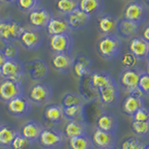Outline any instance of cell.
Listing matches in <instances>:
<instances>
[{"label":"cell","instance_id":"cell-44","mask_svg":"<svg viewBox=\"0 0 149 149\" xmlns=\"http://www.w3.org/2000/svg\"><path fill=\"white\" fill-rule=\"evenodd\" d=\"M7 59L5 57V55L3 54L2 49H0V67H2V65L4 64V63L6 62Z\"/></svg>","mask_w":149,"mask_h":149},{"label":"cell","instance_id":"cell-17","mask_svg":"<svg viewBox=\"0 0 149 149\" xmlns=\"http://www.w3.org/2000/svg\"><path fill=\"white\" fill-rule=\"evenodd\" d=\"M91 140L93 146L97 149H107L116 144V138L115 133L104 132V130H101L99 129L94 130Z\"/></svg>","mask_w":149,"mask_h":149},{"label":"cell","instance_id":"cell-4","mask_svg":"<svg viewBox=\"0 0 149 149\" xmlns=\"http://www.w3.org/2000/svg\"><path fill=\"white\" fill-rule=\"evenodd\" d=\"M8 113L14 118H22L28 116L32 112V102L24 94L14 98L6 104Z\"/></svg>","mask_w":149,"mask_h":149},{"label":"cell","instance_id":"cell-21","mask_svg":"<svg viewBox=\"0 0 149 149\" xmlns=\"http://www.w3.org/2000/svg\"><path fill=\"white\" fill-rule=\"evenodd\" d=\"M50 63H51V66L57 72L65 74L68 73L70 70H72L74 57L72 56V54L69 53L53 54Z\"/></svg>","mask_w":149,"mask_h":149},{"label":"cell","instance_id":"cell-52","mask_svg":"<svg viewBox=\"0 0 149 149\" xmlns=\"http://www.w3.org/2000/svg\"><path fill=\"white\" fill-rule=\"evenodd\" d=\"M0 127H1V124H0Z\"/></svg>","mask_w":149,"mask_h":149},{"label":"cell","instance_id":"cell-16","mask_svg":"<svg viewBox=\"0 0 149 149\" xmlns=\"http://www.w3.org/2000/svg\"><path fill=\"white\" fill-rule=\"evenodd\" d=\"M144 106V101L143 98V94L139 90L130 93V94L125 98L122 102V111L124 114L129 116H132L137 110H139L141 107Z\"/></svg>","mask_w":149,"mask_h":149},{"label":"cell","instance_id":"cell-1","mask_svg":"<svg viewBox=\"0 0 149 149\" xmlns=\"http://www.w3.org/2000/svg\"><path fill=\"white\" fill-rule=\"evenodd\" d=\"M96 49L100 57L112 61L119 56L122 49V43L118 35L102 36L97 42Z\"/></svg>","mask_w":149,"mask_h":149},{"label":"cell","instance_id":"cell-15","mask_svg":"<svg viewBox=\"0 0 149 149\" xmlns=\"http://www.w3.org/2000/svg\"><path fill=\"white\" fill-rule=\"evenodd\" d=\"M96 129L115 133L118 130V118L111 111H102L95 119Z\"/></svg>","mask_w":149,"mask_h":149},{"label":"cell","instance_id":"cell-43","mask_svg":"<svg viewBox=\"0 0 149 149\" xmlns=\"http://www.w3.org/2000/svg\"><path fill=\"white\" fill-rule=\"evenodd\" d=\"M142 37L149 44V23L143 28V30L142 32Z\"/></svg>","mask_w":149,"mask_h":149},{"label":"cell","instance_id":"cell-36","mask_svg":"<svg viewBox=\"0 0 149 149\" xmlns=\"http://www.w3.org/2000/svg\"><path fill=\"white\" fill-rule=\"evenodd\" d=\"M144 143L138 137H128L121 143L120 149H143Z\"/></svg>","mask_w":149,"mask_h":149},{"label":"cell","instance_id":"cell-6","mask_svg":"<svg viewBox=\"0 0 149 149\" xmlns=\"http://www.w3.org/2000/svg\"><path fill=\"white\" fill-rule=\"evenodd\" d=\"M52 97V88L48 83L37 82L29 91L28 98L33 104L37 105L48 104Z\"/></svg>","mask_w":149,"mask_h":149},{"label":"cell","instance_id":"cell-2","mask_svg":"<svg viewBox=\"0 0 149 149\" xmlns=\"http://www.w3.org/2000/svg\"><path fill=\"white\" fill-rule=\"evenodd\" d=\"M24 29L21 22L11 18L2 19L0 20V41L4 44L13 43L19 40Z\"/></svg>","mask_w":149,"mask_h":149},{"label":"cell","instance_id":"cell-7","mask_svg":"<svg viewBox=\"0 0 149 149\" xmlns=\"http://www.w3.org/2000/svg\"><path fill=\"white\" fill-rule=\"evenodd\" d=\"M49 49L53 54L69 53L71 54L74 48V41L71 34H62L50 36L49 41Z\"/></svg>","mask_w":149,"mask_h":149},{"label":"cell","instance_id":"cell-20","mask_svg":"<svg viewBox=\"0 0 149 149\" xmlns=\"http://www.w3.org/2000/svg\"><path fill=\"white\" fill-rule=\"evenodd\" d=\"M64 18L71 31H78L83 29L84 27L88 25V22L91 20V17L88 14L81 11L78 8H77L73 12L67 14V15H65Z\"/></svg>","mask_w":149,"mask_h":149},{"label":"cell","instance_id":"cell-38","mask_svg":"<svg viewBox=\"0 0 149 149\" xmlns=\"http://www.w3.org/2000/svg\"><path fill=\"white\" fill-rule=\"evenodd\" d=\"M3 54L5 55L7 60H16L19 55V49L16 45L13 43L5 44L2 49Z\"/></svg>","mask_w":149,"mask_h":149},{"label":"cell","instance_id":"cell-33","mask_svg":"<svg viewBox=\"0 0 149 149\" xmlns=\"http://www.w3.org/2000/svg\"><path fill=\"white\" fill-rule=\"evenodd\" d=\"M56 9L63 16L78 8V0H56Z\"/></svg>","mask_w":149,"mask_h":149},{"label":"cell","instance_id":"cell-39","mask_svg":"<svg viewBox=\"0 0 149 149\" xmlns=\"http://www.w3.org/2000/svg\"><path fill=\"white\" fill-rule=\"evenodd\" d=\"M132 121H138V122H148L149 121V107L143 106L139 110H137L132 116Z\"/></svg>","mask_w":149,"mask_h":149},{"label":"cell","instance_id":"cell-14","mask_svg":"<svg viewBox=\"0 0 149 149\" xmlns=\"http://www.w3.org/2000/svg\"><path fill=\"white\" fill-rule=\"evenodd\" d=\"M43 39V35L39 30L34 29V28H30V29L25 28L19 38V41L25 49L36 50L42 46Z\"/></svg>","mask_w":149,"mask_h":149},{"label":"cell","instance_id":"cell-45","mask_svg":"<svg viewBox=\"0 0 149 149\" xmlns=\"http://www.w3.org/2000/svg\"><path fill=\"white\" fill-rule=\"evenodd\" d=\"M0 1H2L4 3H7V4H13L17 2V0H0Z\"/></svg>","mask_w":149,"mask_h":149},{"label":"cell","instance_id":"cell-40","mask_svg":"<svg viewBox=\"0 0 149 149\" xmlns=\"http://www.w3.org/2000/svg\"><path fill=\"white\" fill-rule=\"evenodd\" d=\"M31 144L32 143L30 142H28L27 140L19 132L17 136L14 138L10 146V148L11 149H27Z\"/></svg>","mask_w":149,"mask_h":149},{"label":"cell","instance_id":"cell-19","mask_svg":"<svg viewBox=\"0 0 149 149\" xmlns=\"http://www.w3.org/2000/svg\"><path fill=\"white\" fill-rule=\"evenodd\" d=\"M118 19L111 13H104L98 18V30L102 36L116 35Z\"/></svg>","mask_w":149,"mask_h":149},{"label":"cell","instance_id":"cell-24","mask_svg":"<svg viewBox=\"0 0 149 149\" xmlns=\"http://www.w3.org/2000/svg\"><path fill=\"white\" fill-rule=\"evenodd\" d=\"M63 132L66 139L88 134L87 126L84 120H68L65 123Z\"/></svg>","mask_w":149,"mask_h":149},{"label":"cell","instance_id":"cell-42","mask_svg":"<svg viewBox=\"0 0 149 149\" xmlns=\"http://www.w3.org/2000/svg\"><path fill=\"white\" fill-rule=\"evenodd\" d=\"M137 59L134 57V56L132 53H126L123 57L122 60H121V63H122L123 67L128 69V68H134L135 65L137 63Z\"/></svg>","mask_w":149,"mask_h":149},{"label":"cell","instance_id":"cell-30","mask_svg":"<svg viewBox=\"0 0 149 149\" xmlns=\"http://www.w3.org/2000/svg\"><path fill=\"white\" fill-rule=\"evenodd\" d=\"M19 132L9 125H1L0 127V147H10L14 138L18 135Z\"/></svg>","mask_w":149,"mask_h":149},{"label":"cell","instance_id":"cell-22","mask_svg":"<svg viewBox=\"0 0 149 149\" xmlns=\"http://www.w3.org/2000/svg\"><path fill=\"white\" fill-rule=\"evenodd\" d=\"M44 127L36 120H28L21 129L20 133L24 137L28 142L34 143L38 141V138L43 130Z\"/></svg>","mask_w":149,"mask_h":149},{"label":"cell","instance_id":"cell-28","mask_svg":"<svg viewBox=\"0 0 149 149\" xmlns=\"http://www.w3.org/2000/svg\"><path fill=\"white\" fill-rule=\"evenodd\" d=\"M91 61L88 57L84 55H78L77 56V58L74 59L72 70L74 76L77 78L81 79L91 74Z\"/></svg>","mask_w":149,"mask_h":149},{"label":"cell","instance_id":"cell-46","mask_svg":"<svg viewBox=\"0 0 149 149\" xmlns=\"http://www.w3.org/2000/svg\"><path fill=\"white\" fill-rule=\"evenodd\" d=\"M107 149H120V148H119V146H118L116 144V146H112V147H110V148H107Z\"/></svg>","mask_w":149,"mask_h":149},{"label":"cell","instance_id":"cell-27","mask_svg":"<svg viewBox=\"0 0 149 149\" xmlns=\"http://www.w3.org/2000/svg\"><path fill=\"white\" fill-rule=\"evenodd\" d=\"M43 118L47 122L51 125H58L62 123L64 118L63 106L57 104L47 105L43 112Z\"/></svg>","mask_w":149,"mask_h":149},{"label":"cell","instance_id":"cell-12","mask_svg":"<svg viewBox=\"0 0 149 149\" xmlns=\"http://www.w3.org/2000/svg\"><path fill=\"white\" fill-rule=\"evenodd\" d=\"M97 94L101 104L107 107H114L118 104L120 99L118 87L116 80L99 90L97 91Z\"/></svg>","mask_w":149,"mask_h":149},{"label":"cell","instance_id":"cell-41","mask_svg":"<svg viewBox=\"0 0 149 149\" xmlns=\"http://www.w3.org/2000/svg\"><path fill=\"white\" fill-rule=\"evenodd\" d=\"M138 90L143 95H149V74L146 72H143L140 77Z\"/></svg>","mask_w":149,"mask_h":149},{"label":"cell","instance_id":"cell-13","mask_svg":"<svg viewBox=\"0 0 149 149\" xmlns=\"http://www.w3.org/2000/svg\"><path fill=\"white\" fill-rule=\"evenodd\" d=\"M2 78L22 82L24 77L23 63L19 60H7L1 67Z\"/></svg>","mask_w":149,"mask_h":149},{"label":"cell","instance_id":"cell-11","mask_svg":"<svg viewBox=\"0 0 149 149\" xmlns=\"http://www.w3.org/2000/svg\"><path fill=\"white\" fill-rule=\"evenodd\" d=\"M53 17V14L49 8L44 7H37L28 13V22L32 28L40 30L46 28L49 20Z\"/></svg>","mask_w":149,"mask_h":149},{"label":"cell","instance_id":"cell-10","mask_svg":"<svg viewBox=\"0 0 149 149\" xmlns=\"http://www.w3.org/2000/svg\"><path fill=\"white\" fill-rule=\"evenodd\" d=\"M24 67V73L28 74L32 80L35 81H41L49 73V69L48 64H47L43 60L35 59L29 61L23 64Z\"/></svg>","mask_w":149,"mask_h":149},{"label":"cell","instance_id":"cell-50","mask_svg":"<svg viewBox=\"0 0 149 149\" xmlns=\"http://www.w3.org/2000/svg\"><path fill=\"white\" fill-rule=\"evenodd\" d=\"M0 77H2V72H1V67H0Z\"/></svg>","mask_w":149,"mask_h":149},{"label":"cell","instance_id":"cell-8","mask_svg":"<svg viewBox=\"0 0 149 149\" xmlns=\"http://www.w3.org/2000/svg\"><path fill=\"white\" fill-rule=\"evenodd\" d=\"M24 94L22 82L11 80V79H3L0 82V100L7 104L14 98Z\"/></svg>","mask_w":149,"mask_h":149},{"label":"cell","instance_id":"cell-3","mask_svg":"<svg viewBox=\"0 0 149 149\" xmlns=\"http://www.w3.org/2000/svg\"><path fill=\"white\" fill-rule=\"evenodd\" d=\"M65 140L66 138L63 132L53 127H48L43 129L37 142L44 149H58L63 146Z\"/></svg>","mask_w":149,"mask_h":149},{"label":"cell","instance_id":"cell-34","mask_svg":"<svg viewBox=\"0 0 149 149\" xmlns=\"http://www.w3.org/2000/svg\"><path fill=\"white\" fill-rule=\"evenodd\" d=\"M85 100L83 99L80 94L77 92H67L64 94L62 99V105L63 107H69L77 104H84Z\"/></svg>","mask_w":149,"mask_h":149},{"label":"cell","instance_id":"cell-37","mask_svg":"<svg viewBox=\"0 0 149 149\" xmlns=\"http://www.w3.org/2000/svg\"><path fill=\"white\" fill-rule=\"evenodd\" d=\"M17 6L22 12L29 13L33 9L39 7L40 0H17Z\"/></svg>","mask_w":149,"mask_h":149},{"label":"cell","instance_id":"cell-51","mask_svg":"<svg viewBox=\"0 0 149 149\" xmlns=\"http://www.w3.org/2000/svg\"><path fill=\"white\" fill-rule=\"evenodd\" d=\"M146 2H147V5L149 6V0H146Z\"/></svg>","mask_w":149,"mask_h":149},{"label":"cell","instance_id":"cell-35","mask_svg":"<svg viewBox=\"0 0 149 149\" xmlns=\"http://www.w3.org/2000/svg\"><path fill=\"white\" fill-rule=\"evenodd\" d=\"M132 132L140 138H146L149 136V122H132Z\"/></svg>","mask_w":149,"mask_h":149},{"label":"cell","instance_id":"cell-18","mask_svg":"<svg viewBox=\"0 0 149 149\" xmlns=\"http://www.w3.org/2000/svg\"><path fill=\"white\" fill-rule=\"evenodd\" d=\"M129 52L132 53L138 61L146 60L149 52V44L142 36H134L129 43Z\"/></svg>","mask_w":149,"mask_h":149},{"label":"cell","instance_id":"cell-5","mask_svg":"<svg viewBox=\"0 0 149 149\" xmlns=\"http://www.w3.org/2000/svg\"><path fill=\"white\" fill-rule=\"evenodd\" d=\"M143 71L139 68H124L118 77V83L120 87L129 93L138 91L139 79Z\"/></svg>","mask_w":149,"mask_h":149},{"label":"cell","instance_id":"cell-9","mask_svg":"<svg viewBox=\"0 0 149 149\" xmlns=\"http://www.w3.org/2000/svg\"><path fill=\"white\" fill-rule=\"evenodd\" d=\"M123 18L141 24L147 18L146 6L141 1L129 2L124 8Z\"/></svg>","mask_w":149,"mask_h":149},{"label":"cell","instance_id":"cell-25","mask_svg":"<svg viewBox=\"0 0 149 149\" xmlns=\"http://www.w3.org/2000/svg\"><path fill=\"white\" fill-rule=\"evenodd\" d=\"M139 28H140L139 23L122 18L119 19L118 22L116 35L125 39L132 38V37L136 36V34L139 31Z\"/></svg>","mask_w":149,"mask_h":149},{"label":"cell","instance_id":"cell-31","mask_svg":"<svg viewBox=\"0 0 149 149\" xmlns=\"http://www.w3.org/2000/svg\"><path fill=\"white\" fill-rule=\"evenodd\" d=\"M93 143L88 134L68 139L69 149H93Z\"/></svg>","mask_w":149,"mask_h":149},{"label":"cell","instance_id":"cell-32","mask_svg":"<svg viewBox=\"0 0 149 149\" xmlns=\"http://www.w3.org/2000/svg\"><path fill=\"white\" fill-rule=\"evenodd\" d=\"M64 118L67 120H84L85 108L84 104H77L69 107H63Z\"/></svg>","mask_w":149,"mask_h":149},{"label":"cell","instance_id":"cell-47","mask_svg":"<svg viewBox=\"0 0 149 149\" xmlns=\"http://www.w3.org/2000/svg\"><path fill=\"white\" fill-rule=\"evenodd\" d=\"M143 149H149V143H144V147H143Z\"/></svg>","mask_w":149,"mask_h":149},{"label":"cell","instance_id":"cell-49","mask_svg":"<svg viewBox=\"0 0 149 149\" xmlns=\"http://www.w3.org/2000/svg\"><path fill=\"white\" fill-rule=\"evenodd\" d=\"M146 61H147V63H149V52L147 54V57H146Z\"/></svg>","mask_w":149,"mask_h":149},{"label":"cell","instance_id":"cell-26","mask_svg":"<svg viewBox=\"0 0 149 149\" xmlns=\"http://www.w3.org/2000/svg\"><path fill=\"white\" fill-rule=\"evenodd\" d=\"M114 80V77L109 73L104 71H93L88 76L90 85L92 90L95 91L96 92L101 90V88L109 85Z\"/></svg>","mask_w":149,"mask_h":149},{"label":"cell","instance_id":"cell-53","mask_svg":"<svg viewBox=\"0 0 149 149\" xmlns=\"http://www.w3.org/2000/svg\"><path fill=\"white\" fill-rule=\"evenodd\" d=\"M148 122H149V121H148Z\"/></svg>","mask_w":149,"mask_h":149},{"label":"cell","instance_id":"cell-48","mask_svg":"<svg viewBox=\"0 0 149 149\" xmlns=\"http://www.w3.org/2000/svg\"><path fill=\"white\" fill-rule=\"evenodd\" d=\"M146 73L149 74V63H147V64H146Z\"/></svg>","mask_w":149,"mask_h":149},{"label":"cell","instance_id":"cell-23","mask_svg":"<svg viewBox=\"0 0 149 149\" xmlns=\"http://www.w3.org/2000/svg\"><path fill=\"white\" fill-rule=\"evenodd\" d=\"M46 29L50 36L62 34H70L71 32L64 16H53L49 20Z\"/></svg>","mask_w":149,"mask_h":149},{"label":"cell","instance_id":"cell-29","mask_svg":"<svg viewBox=\"0 0 149 149\" xmlns=\"http://www.w3.org/2000/svg\"><path fill=\"white\" fill-rule=\"evenodd\" d=\"M104 8V0H78V9L88 16L101 15Z\"/></svg>","mask_w":149,"mask_h":149}]
</instances>
